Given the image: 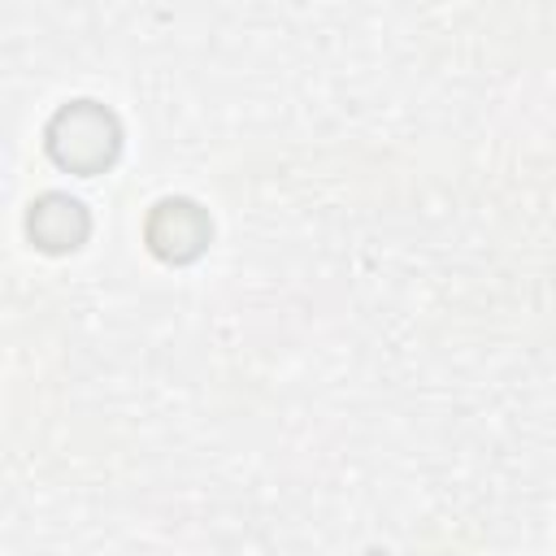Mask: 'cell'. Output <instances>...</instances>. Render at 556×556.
Masks as SVG:
<instances>
[{"instance_id": "cell-1", "label": "cell", "mask_w": 556, "mask_h": 556, "mask_svg": "<svg viewBox=\"0 0 556 556\" xmlns=\"http://www.w3.org/2000/svg\"><path fill=\"white\" fill-rule=\"evenodd\" d=\"M43 148L70 174H104L122 152V122L100 100H70L48 117Z\"/></svg>"}, {"instance_id": "cell-2", "label": "cell", "mask_w": 556, "mask_h": 556, "mask_svg": "<svg viewBox=\"0 0 556 556\" xmlns=\"http://www.w3.org/2000/svg\"><path fill=\"white\" fill-rule=\"evenodd\" d=\"M213 239V222L208 213L187 200V195H165L148 208V222H143V243L152 248L156 261L165 265H191Z\"/></svg>"}, {"instance_id": "cell-3", "label": "cell", "mask_w": 556, "mask_h": 556, "mask_svg": "<svg viewBox=\"0 0 556 556\" xmlns=\"http://www.w3.org/2000/svg\"><path fill=\"white\" fill-rule=\"evenodd\" d=\"M26 235H30V243H35L39 252L61 256V252H74V248L87 243V235H91V213L83 208V200L65 195V191H43V195L30 204V213H26Z\"/></svg>"}]
</instances>
